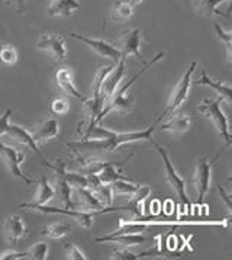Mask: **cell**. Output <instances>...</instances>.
Returning a JSON list of instances; mask_svg holds the SVG:
<instances>
[{"label": "cell", "instance_id": "obj_22", "mask_svg": "<svg viewBox=\"0 0 232 260\" xmlns=\"http://www.w3.org/2000/svg\"><path fill=\"white\" fill-rule=\"evenodd\" d=\"M75 193H77V198L80 201V207L83 211H102L105 208L99 199L96 198V195L89 190L87 187H75Z\"/></svg>", "mask_w": 232, "mask_h": 260}, {"label": "cell", "instance_id": "obj_34", "mask_svg": "<svg viewBox=\"0 0 232 260\" xmlns=\"http://www.w3.org/2000/svg\"><path fill=\"white\" fill-rule=\"evenodd\" d=\"M65 180L71 187H87L86 175L80 172H67L65 170Z\"/></svg>", "mask_w": 232, "mask_h": 260}, {"label": "cell", "instance_id": "obj_39", "mask_svg": "<svg viewBox=\"0 0 232 260\" xmlns=\"http://www.w3.org/2000/svg\"><path fill=\"white\" fill-rule=\"evenodd\" d=\"M5 2L18 12H23L25 11V6H26V0H5Z\"/></svg>", "mask_w": 232, "mask_h": 260}, {"label": "cell", "instance_id": "obj_33", "mask_svg": "<svg viewBox=\"0 0 232 260\" xmlns=\"http://www.w3.org/2000/svg\"><path fill=\"white\" fill-rule=\"evenodd\" d=\"M0 61L6 66H13L18 61V51L12 45H3L0 48Z\"/></svg>", "mask_w": 232, "mask_h": 260}, {"label": "cell", "instance_id": "obj_40", "mask_svg": "<svg viewBox=\"0 0 232 260\" xmlns=\"http://www.w3.org/2000/svg\"><path fill=\"white\" fill-rule=\"evenodd\" d=\"M218 190L221 192V198L225 201V204H226V208L229 211V214L232 212V204H231V197H229V193H226L225 192V189L221 186H218Z\"/></svg>", "mask_w": 232, "mask_h": 260}, {"label": "cell", "instance_id": "obj_36", "mask_svg": "<svg viewBox=\"0 0 232 260\" xmlns=\"http://www.w3.org/2000/svg\"><path fill=\"white\" fill-rule=\"evenodd\" d=\"M64 249H65V257L70 260H87V256L82 250L79 249L75 244L71 243H65L64 244Z\"/></svg>", "mask_w": 232, "mask_h": 260}, {"label": "cell", "instance_id": "obj_8", "mask_svg": "<svg viewBox=\"0 0 232 260\" xmlns=\"http://www.w3.org/2000/svg\"><path fill=\"white\" fill-rule=\"evenodd\" d=\"M0 157L5 161L8 170L12 173V176L21 179L26 185H32L33 183V179H29V177L25 176V173L22 172L21 169L22 161L25 158V153H21L16 148H13L11 146H6V144H3L0 141Z\"/></svg>", "mask_w": 232, "mask_h": 260}, {"label": "cell", "instance_id": "obj_9", "mask_svg": "<svg viewBox=\"0 0 232 260\" xmlns=\"http://www.w3.org/2000/svg\"><path fill=\"white\" fill-rule=\"evenodd\" d=\"M44 163H45V166L50 167L55 173V186H54V189L61 199L64 208H75V205H73V202H71V186L65 180V163L61 160H58L55 165L48 163L47 160Z\"/></svg>", "mask_w": 232, "mask_h": 260}, {"label": "cell", "instance_id": "obj_18", "mask_svg": "<svg viewBox=\"0 0 232 260\" xmlns=\"http://www.w3.org/2000/svg\"><path fill=\"white\" fill-rule=\"evenodd\" d=\"M191 84H199V86H208V87H211V89H213L216 93L219 94V98H221L222 101H225V102H226V105H231L232 102L231 84L225 83V82H215V80H212L211 77L208 76V73H206V70H202L201 77H199L195 83H191Z\"/></svg>", "mask_w": 232, "mask_h": 260}, {"label": "cell", "instance_id": "obj_10", "mask_svg": "<svg viewBox=\"0 0 232 260\" xmlns=\"http://www.w3.org/2000/svg\"><path fill=\"white\" fill-rule=\"evenodd\" d=\"M70 37L77 40V41H82L85 45H87L90 50H93L97 55L103 57V58H109L113 62L119 61V58L122 57L121 51L116 48L115 45H112L110 42L105 41V40H100V38H89V37H83V35H79V34H70Z\"/></svg>", "mask_w": 232, "mask_h": 260}, {"label": "cell", "instance_id": "obj_2", "mask_svg": "<svg viewBox=\"0 0 232 260\" xmlns=\"http://www.w3.org/2000/svg\"><path fill=\"white\" fill-rule=\"evenodd\" d=\"M163 57H164V52H159L157 55H154V57L151 58V61H148L147 64L141 69L139 73L135 74L134 77H131L122 87L116 89L115 92L106 99V102L103 104V106H102V111H100L99 115L96 116L95 125L99 124L100 121H103L106 116L110 114V112H113V111H118V112H128V111H131L132 106H134V98L128 94V90L131 89V86L135 83L142 74L147 72L148 69H151V67H152L156 62H159Z\"/></svg>", "mask_w": 232, "mask_h": 260}, {"label": "cell", "instance_id": "obj_3", "mask_svg": "<svg viewBox=\"0 0 232 260\" xmlns=\"http://www.w3.org/2000/svg\"><path fill=\"white\" fill-rule=\"evenodd\" d=\"M18 208L33 209V211H40L43 214H60V215H68L73 219H75L83 229L89 230L93 227V219L95 215L100 214H107V212H116L119 211V207H105L102 211H82L77 208H57V207H48L45 205H36V204H21L18 205Z\"/></svg>", "mask_w": 232, "mask_h": 260}, {"label": "cell", "instance_id": "obj_30", "mask_svg": "<svg viewBox=\"0 0 232 260\" xmlns=\"http://www.w3.org/2000/svg\"><path fill=\"white\" fill-rule=\"evenodd\" d=\"M213 29H215V32H216L218 38L222 41V44L225 45L228 60L231 61L232 60V32L225 31L219 23H215V25H213Z\"/></svg>", "mask_w": 232, "mask_h": 260}, {"label": "cell", "instance_id": "obj_1", "mask_svg": "<svg viewBox=\"0 0 232 260\" xmlns=\"http://www.w3.org/2000/svg\"><path fill=\"white\" fill-rule=\"evenodd\" d=\"M159 122L160 119L157 118L156 122L149 125L147 129L134 131V133H115V131L106 129L103 126L95 125L89 131H86L80 141H71L67 144V147L73 153H85V151L92 153V154L112 153L122 144L135 143V141H151Z\"/></svg>", "mask_w": 232, "mask_h": 260}, {"label": "cell", "instance_id": "obj_32", "mask_svg": "<svg viewBox=\"0 0 232 260\" xmlns=\"http://www.w3.org/2000/svg\"><path fill=\"white\" fill-rule=\"evenodd\" d=\"M93 193H95L96 198L99 199V202H100L103 207H112L113 193H112L110 185H107V183H102V186L99 187L96 192H93Z\"/></svg>", "mask_w": 232, "mask_h": 260}, {"label": "cell", "instance_id": "obj_15", "mask_svg": "<svg viewBox=\"0 0 232 260\" xmlns=\"http://www.w3.org/2000/svg\"><path fill=\"white\" fill-rule=\"evenodd\" d=\"M54 80H55L57 86H58L65 94L73 96V98H77V99H80V101H83V102L87 99V98H85L83 94L77 90L75 83H74V74L70 69H67V67H60V69H57L55 73H54Z\"/></svg>", "mask_w": 232, "mask_h": 260}, {"label": "cell", "instance_id": "obj_31", "mask_svg": "<svg viewBox=\"0 0 232 260\" xmlns=\"http://www.w3.org/2000/svg\"><path fill=\"white\" fill-rule=\"evenodd\" d=\"M48 257V246L47 243H36L26 250V259L45 260Z\"/></svg>", "mask_w": 232, "mask_h": 260}, {"label": "cell", "instance_id": "obj_35", "mask_svg": "<svg viewBox=\"0 0 232 260\" xmlns=\"http://www.w3.org/2000/svg\"><path fill=\"white\" fill-rule=\"evenodd\" d=\"M50 108L54 115H67L70 111V104L65 98H54Z\"/></svg>", "mask_w": 232, "mask_h": 260}, {"label": "cell", "instance_id": "obj_28", "mask_svg": "<svg viewBox=\"0 0 232 260\" xmlns=\"http://www.w3.org/2000/svg\"><path fill=\"white\" fill-rule=\"evenodd\" d=\"M116 167H118L116 165H110V166H106L105 169H102L97 173V176H99L102 183H107L109 185V183H112L115 180H128V177L121 175V172H118Z\"/></svg>", "mask_w": 232, "mask_h": 260}, {"label": "cell", "instance_id": "obj_38", "mask_svg": "<svg viewBox=\"0 0 232 260\" xmlns=\"http://www.w3.org/2000/svg\"><path fill=\"white\" fill-rule=\"evenodd\" d=\"M11 115H12L11 109L5 111L3 114L0 115V137L6 136L8 126H9V118H11Z\"/></svg>", "mask_w": 232, "mask_h": 260}, {"label": "cell", "instance_id": "obj_12", "mask_svg": "<svg viewBox=\"0 0 232 260\" xmlns=\"http://www.w3.org/2000/svg\"><path fill=\"white\" fill-rule=\"evenodd\" d=\"M36 48L48 52L55 60H64L67 57V47L63 37L55 35V34H47L43 35L38 42H36Z\"/></svg>", "mask_w": 232, "mask_h": 260}, {"label": "cell", "instance_id": "obj_21", "mask_svg": "<svg viewBox=\"0 0 232 260\" xmlns=\"http://www.w3.org/2000/svg\"><path fill=\"white\" fill-rule=\"evenodd\" d=\"M191 126V116L186 114L176 115L174 118H171L169 122L160 125L161 131H169L174 134H184L186 131H189Z\"/></svg>", "mask_w": 232, "mask_h": 260}, {"label": "cell", "instance_id": "obj_4", "mask_svg": "<svg viewBox=\"0 0 232 260\" xmlns=\"http://www.w3.org/2000/svg\"><path fill=\"white\" fill-rule=\"evenodd\" d=\"M222 99H203L202 104L199 105L198 111L203 114L208 119H211L213 126L216 128V131L221 134V137L225 141V147L231 146V131H229V122L226 115L222 111Z\"/></svg>", "mask_w": 232, "mask_h": 260}, {"label": "cell", "instance_id": "obj_26", "mask_svg": "<svg viewBox=\"0 0 232 260\" xmlns=\"http://www.w3.org/2000/svg\"><path fill=\"white\" fill-rule=\"evenodd\" d=\"M229 0H195V8L203 16H213V15H223L225 13L218 11V6L222 3H226Z\"/></svg>", "mask_w": 232, "mask_h": 260}, {"label": "cell", "instance_id": "obj_6", "mask_svg": "<svg viewBox=\"0 0 232 260\" xmlns=\"http://www.w3.org/2000/svg\"><path fill=\"white\" fill-rule=\"evenodd\" d=\"M196 66H198V62H191L189 67H187L186 73L181 76L179 83L174 86V89H173L171 96H170L169 99V104L166 106V109L163 111V114L159 116L160 121L163 118H166L167 115L174 114L180 106L184 104V101L187 99V94H189L190 87H191V83H193L191 80H193V74H195V70H196Z\"/></svg>", "mask_w": 232, "mask_h": 260}, {"label": "cell", "instance_id": "obj_5", "mask_svg": "<svg viewBox=\"0 0 232 260\" xmlns=\"http://www.w3.org/2000/svg\"><path fill=\"white\" fill-rule=\"evenodd\" d=\"M151 143L154 144L157 153H159L160 157H161V160H163L164 170H166V182H167L170 185V187L177 193V197H179V199L181 201V205L186 207V208L190 211L191 205H190V201L189 198H187V195H186V180L177 173L176 167H174V165H173L171 160H170L167 150L163 148V147L160 146L159 143H156L154 140H151Z\"/></svg>", "mask_w": 232, "mask_h": 260}, {"label": "cell", "instance_id": "obj_25", "mask_svg": "<svg viewBox=\"0 0 232 260\" xmlns=\"http://www.w3.org/2000/svg\"><path fill=\"white\" fill-rule=\"evenodd\" d=\"M134 6L131 0H119L110 12V19L115 22L127 21L134 13Z\"/></svg>", "mask_w": 232, "mask_h": 260}, {"label": "cell", "instance_id": "obj_37", "mask_svg": "<svg viewBox=\"0 0 232 260\" xmlns=\"http://www.w3.org/2000/svg\"><path fill=\"white\" fill-rule=\"evenodd\" d=\"M26 259V251H15V250H6L0 253V260H22Z\"/></svg>", "mask_w": 232, "mask_h": 260}, {"label": "cell", "instance_id": "obj_19", "mask_svg": "<svg viewBox=\"0 0 232 260\" xmlns=\"http://www.w3.org/2000/svg\"><path fill=\"white\" fill-rule=\"evenodd\" d=\"M6 136H9L11 138H13L15 141H18L19 144L22 146L28 147L29 150H33L36 154H40V156H43V153H41V150H40V147H38V143L33 140V137L29 131H26L25 128H22L19 125H15V124H9L8 126V131H6Z\"/></svg>", "mask_w": 232, "mask_h": 260}, {"label": "cell", "instance_id": "obj_11", "mask_svg": "<svg viewBox=\"0 0 232 260\" xmlns=\"http://www.w3.org/2000/svg\"><path fill=\"white\" fill-rule=\"evenodd\" d=\"M116 47L124 57L128 55H135L139 61H144V55L141 52V31L137 28L128 29L121 34L119 40H118Z\"/></svg>", "mask_w": 232, "mask_h": 260}, {"label": "cell", "instance_id": "obj_13", "mask_svg": "<svg viewBox=\"0 0 232 260\" xmlns=\"http://www.w3.org/2000/svg\"><path fill=\"white\" fill-rule=\"evenodd\" d=\"M125 66H127V57L122 55V57L119 58V61L115 62L113 69L106 74L105 80H103V83H102V99H103V104L106 102V99L118 89L121 80L124 79Z\"/></svg>", "mask_w": 232, "mask_h": 260}, {"label": "cell", "instance_id": "obj_20", "mask_svg": "<svg viewBox=\"0 0 232 260\" xmlns=\"http://www.w3.org/2000/svg\"><path fill=\"white\" fill-rule=\"evenodd\" d=\"M80 8L82 5L77 0H51L48 13L51 16H70Z\"/></svg>", "mask_w": 232, "mask_h": 260}, {"label": "cell", "instance_id": "obj_16", "mask_svg": "<svg viewBox=\"0 0 232 260\" xmlns=\"http://www.w3.org/2000/svg\"><path fill=\"white\" fill-rule=\"evenodd\" d=\"M31 134L36 143L54 140L60 134V122L57 118H47L33 126V131Z\"/></svg>", "mask_w": 232, "mask_h": 260}, {"label": "cell", "instance_id": "obj_7", "mask_svg": "<svg viewBox=\"0 0 232 260\" xmlns=\"http://www.w3.org/2000/svg\"><path fill=\"white\" fill-rule=\"evenodd\" d=\"M219 156H216L213 160H209L208 157H199L198 165H196V172H195V179L193 183L198 190V207L203 208L205 207V197L211 187L212 179V166L215 160Z\"/></svg>", "mask_w": 232, "mask_h": 260}, {"label": "cell", "instance_id": "obj_23", "mask_svg": "<svg viewBox=\"0 0 232 260\" xmlns=\"http://www.w3.org/2000/svg\"><path fill=\"white\" fill-rule=\"evenodd\" d=\"M161 251L159 250H148V251H141V253H135L131 251L129 247H122V249H116L110 259L112 260H141V259H149V257H159Z\"/></svg>", "mask_w": 232, "mask_h": 260}, {"label": "cell", "instance_id": "obj_27", "mask_svg": "<svg viewBox=\"0 0 232 260\" xmlns=\"http://www.w3.org/2000/svg\"><path fill=\"white\" fill-rule=\"evenodd\" d=\"M109 185H110L113 197H116V195H127V197H131V195H134L137 192V189L139 187V185L131 182L129 179L128 180H115V182H112Z\"/></svg>", "mask_w": 232, "mask_h": 260}, {"label": "cell", "instance_id": "obj_24", "mask_svg": "<svg viewBox=\"0 0 232 260\" xmlns=\"http://www.w3.org/2000/svg\"><path fill=\"white\" fill-rule=\"evenodd\" d=\"M55 195V189L54 186L47 180V177L43 176L40 179V183H38V189H36V193H35V202L32 204H36V205H45L48 204Z\"/></svg>", "mask_w": 232, "mask_h": 260}, {"label": "cell", "instance_id": "obj_14", "mask_svg": "<svg viewBox=\"0 0 232 260\" xmlns=\"http://www.w3.org/2000/svg\"><path fill=\"white\" fill-rule=\"evenodd\" d=\"M147 236L141 234V233H110L103 237H97L95 240L96 243H116L122 247H135L139 244H144L147 241Z\"/></svg>", "mask_w": 232, "mask_h": 260}, {"label": "cell", "instance_id": "obj_29", "mask_svg": "<svg viewBox=\"0 0 232 260\" xmlns=\"http://www.w3.org/2000/svg\"><path fill=\"white\" fill-rule=\"evenodd\" d=\"M70 231V227L63 222H53L47 227H44L43 236L50 237V239H61Z\"/></svg>", "mask_w": 232, "mask_h": 260}, {"label": "cell", "instance_id": "obj_41", "mask_svg": "<svg viewBox=\"0 0 232 260\" xmlns=\"http://www.w3.org/2000/svg\"><path fill=\"white\" fill-rule=\"evenodd\" d=\"M141 2H142V0H131L132 5H138V3H141Z\"/></svg>", "mask_w": 232, "mask_h": 260}, {"label": "cell", "instance_id": "obj_17", "mask_svg": "<svg viewBox=\"0 0 232 260\" xmlns=\"http://www.w3.org/2000/svg\"><path fill=\"white\" fill-rule=\"evenodd\" d=\"M3 233L8 241L12 246H16L19 243L22 237H25L26 234V229H25V222L19 215H9L5 219L3 224Z\"/></svg>", "mask_w": 232, "mask_h": 260}]
</instances>
